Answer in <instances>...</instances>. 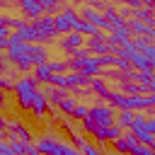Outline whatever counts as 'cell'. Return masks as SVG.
<instances>
[{
  "label": "cell",
  "mask_w": 155,
  "mask_h": 155,
  "mask_svg": "<svg viewBox=\"0 0 155 155\" xmlns=\"http://www.w3.org/2000/svg\"><path fill=\"white\" fill-rule=\"evenodd\" d=\"M0 155H15V150L10 148V140H7L5 136L0 138Z\"/></svg>",
  "instance_id": "cell-30"
},
{
  "label": "cell",
  "mask_w": 155,
  "mask_h": 155,
  "mask_svg": "<svg viewBox=\"0 0 155 155\" xmlns=\"http://www.w3.org/2000/svg\"><path fill=\"white\" fill-rule=\"evenodd\" d=\"M133 114L136 111H116V126L121 131H128L131 124H133Z\"/></svg>",
  "instance_id": "cell-20"
},
{
  "label": "cell",
  "mask_w": 155,
  "mask_h": 155,
  "mask_svg": "<svg viewBox=\"0 0 155 155\" xmlns=\"http://www.w3.org/2000/svg\"><path fill=\"white\" fill-rule=\"evenodd\" d=\"M5 128H7V116H5V111L0 109V133H5Z\"/></svg>",
  "instance_id": "cell-33"
},
{
  "label": "cell",
  "mask_w": 155,
  "mask_h": 155,
  "mask_svg": "<svg viewBox=\"0 0 155 155\" xmlns=\"http://www.w3.org/2000/svg\"><path fill=\"white\" fill-rule=\"evenodd\" d=\"M85 119H90L97 126H111V124H116V109L111 104H107V102H99V104L90 107V111H87Z\"/></svg>",
  "instance_id": "cell-2"
},
{
  "label": "cell",
  "mask_w": 155,
  "mask_h": 155,
  "mask_svg": "<svg viewBox=\"0 0 155 155\" xmlns=\"http://www.w3.org/2000/svg\"><path fill=\"white\" fill-rule=\"evenodd\" d=\"M153 24H145L143 19H136V17H128V31L131 36H148Z\"/></svg>",
  "instance_id": "cell-14"
},
{
  "label": "cell",
  "mask_w": 155,
  "mask_h": 155,
  "mask_svg": "<svg viewBox=\"0 0 155 155\" xmlns=\"http://www.w3.org/2000/svg\"><path fill=\"white\" fill-rule=\"evenodd\" d=\"M44 94H46V99H48V104L51 107H56L58 109V104L70 94L68 90H63V87H53V85H46V90H44Z\"/></svg>",
  "instance_id": "cell-12"
},
{
  "label": "cell",
  "mask_w": 155,
  "mask_h": 155,
  "mask_svg": "<svg viewBox=\"0 0 155 155\" xmlns=\"http://www.w3.org/2000/svg\"><path fill=\"white\" fill-rule=\"evenodd\" d=\"M85 46V36L82 34H78V31H70V34H65L61 41H58V48L68 56V53H73L75 48H82Z\"/></svg>",
  "instance_id": "cell-9"
},
{
  "label": "cell",
  "mask_w": 155,
  "mask_h": 155,
  "mask_svg": "<svg viewBox=\"0 0 155 155\" xmlns=\"http://www.w3.org/2000/svg\"><path fill=\"white\" fill-rule=\"evenodd\" d=\"M104 36H107L104 31H97L94 36L85 39V48L90 51V56H104V53H109V46H107Z\"/></svg>",
  "instance_id": "cell-7"
},
{
  "label": "cell",
  "mask_w": 155,
  "mask_h": 155,
  "mask_svg": "<svg viewBox=\"0 0 155 155\" xmlns=\"http://www.w3.org/2000/svg\"><path fill=\"white\" fill-rule=\"evenodd\" d=\"M53 75H61V73H68V61H48Z\"/></svg>",
  "instance_id": "cell-28"
},
{
  "label": "cell",
  "mask_w": 155,
  "mask_h": 155,
  "mask_svg": "<svg viewBox=\"0 0 155 155\" xmlns=\"http://www.w3.org/2000/svg\"><path fill=\"white\" fill-rule=\"evenodd\" d=\"M15 34H17L22 41H39V36H36V29H34V24H31V22H27L24 27H19Z\"/></svg>",
  "instance_id": "cell-19"
},
{
  "label": "cell",
  "mask_w": 155,
  "mask_h": 155,
  "mask_svg": "<svg viewBox=\"0 0 155 155\" xmlns=\"http://www.w3.org/2000/svg\"><path fill=\"white\" fill-rule=\"evenodd\" d=\"M22 46H24V56H27V61L31 65H41V63L48 61V48L44 44H39V41H24Z\"/></svg>",
  "instance_id": "cell-5"
},
{
  "label": "cell",
  "mask_w": 155,
  "mask_h": 155,
  "mask_svg": "<svg viewBox=\"0 0 155 155\" xmlns=\"http://www.w3.org/2000/svg\"><path fill=\"white\" fill-rule=\"evenodd\" d=\"M0 138H2V136H0Z\"/></svg>",
  "instance_id": "cell-43"
},
{
  "label": "cell",
  "mask_w": 155,
  "mask_h": 155,
  "mask_svg": "<svg viewBox=\"0 0 155 155\" xmlns=\"http://www.w3.org/2000/svg\"><path fill=\"white\" fill-rule=\"evenodd\" d=\"M70 2H82V0H70Z\"/></svg>",
  "instance_id": "cell-41"
},
{
  "label": "cell",
  "mask_w": 155,
  "mask_h": 155,
  "mask_svg": "<svg viewBox=\"0 0 155 155\" xmlns=\"http://www.w3.org/2000/svg\"><path fill=\"white\" fill-rule=\"evenodd\" d=\"M107 155H121V153H114V150H107Z\"/></svg>",
  "instance_id": "cell-38"
},
{
  "label": "cell",
  "mask_w": 155,
  "mask_h": 155,
  "mask_svg": "<svg viewBox=\"0 0 155 155\" xmlns=\"http://www.w3.org/2000/svg\"><path fill=\"white\" fill-rule=\"evenodd\" d=\"M150 148H153V150H155V140H153V143H150Z\"/></svg>",
  "instance_id": "cell-39"
},
{
  "label": "cell",
  "mask_w": 155,
  "mask_h": 155,
  "mask_svg": "<svg viewBox=\"0 0 155 155\" xmlns=\"http://www.w3.org/2000/svg\"><path fill=\"white\" fill-rule=\"evenodd\" d=\"M150 10H153V12H155V0H150Z\"/></svg>",
  "instance_id": "cell-37"
},
{
  "label": "cell",
  "mask_w": 155,
  "mask_h": 155,
  "mask_svg": "<svg viewBox=\"0 0 155 155\" xmlns=\"http://www.w3.org/2000/svg\"><path fill=\"white\" fill-rule=\"evenodd\" d=\"M5 2H10V0H0V5H5Z\"/></svg>",
  "instance_id": "cell-40"
},
{
  "label": "cell",
  "mask_w": 155,
  "mask_h": 155,
  "mask_svg": "<svg viewBox=\"0 0 155 155\" xmlns=\"http://www.w3.org/2000/svg\"><path fill=\"white\" fill-rule=\"evenodd\" d=\"M68 136H70V140H68V143H70L73 148H78V150H82V148H85V143H87L85 133H80V131H70Z\"/></svg>",
  "instance_id": "cell-25"
},
{
  "label": "cell",
  "mask_w": 155,
  "mask_h": 155,
  "mask_svg": "<svg viewBox=\"0 0 155 155\" xmlns=\"http://www.w3.org/2000/svg\"><path fill=\"white\" fill-rule=\"evenodd\" d=\"M80 73H85L87 78H99V73H102V65L97 63V58H94V56H90V58L82 63Z\"/></svg>",
  "instance_id": "cell-17"
},
{
  "label": "cell",
  "mask_w": 155,
  "mask_h": 155,
  "mask_svg": "<svg viewBox=\"0 0 155 155\" xmlns=\"http://www.w3.org/2000/svg\"><path fill=\"white\" fill-rule=\"evenodd\" d=\"M133 17H136V19H143L145 24H153V27H155V12H153L150 7H138V10H133Z\"/></svg>",
  "instance_id": "cell-21"
},
{
  "label": "cell",
  "mask_w": 155,
  "mask_h": 155,
  "mask_svg": "<svg viewBox=\"0 0 155 155\" xmlns=\"http://www.w3.org/2000/svg\"><path fill=\"white\" fill-rule=\"evenodd\" d=\"M148 107H150V111H155V92L148 94Z\"/></svg>",
  "instance_id": "cell-35"
},
{
  "label": "cell",
  "mask_w": 155,
  "mask_h": 155,
  "mask_svg": "<svg viewBox=\"0 0 155 155\" xmlns=\"http://www.w3.org/2000/svg\"><path fill=\"white\" fill-rule=\"evenodd\" d=\"M121 2H126V7H131V10H138V7H143V2H140V0H121Z\"/></svg>",
  "instance_id": "cell-32"
},
{
  "label": "cell",
  "mask_w": 155,
  "mask_h": 155,
  "mask_svg": "<svg viewBox=\"0 0 155 155\" xmlns=\"http://www.w3.org/2000/svg\"><path fill=\"white\" fill-rule=\"evenodd\" d=\"M31 75H34V80H36L39 85H48V80L53 78V70H51V65H48V61H46V63H41V65H34V68H31Z\"/></svg>",
  "instance_id": "cell-13"
},
{
  "label": "cell",
  "mask_w": 155,
  "mask_h": 155,
  "mask_svg": "<svg viewBox=\"0 0 155 155\" xmlns=\"http://www.w3.org/2000/svg\"><path fill=\"white\" fill-rule=\"evenodd\" d=\"M34 116H39V119H44L48 111H51V104H48V99H46V94H44V90H39L36 92V97H34V102H31V109H29Z\"/></svg>",
  "instance_id": "cell-10"
},
{
  "label": "cell",
  "mask_w": 155,
  "mask_h": 155,
  "mask_svg": "<svg viewBox=\"0 0 155 155\" xmlns=\"http://www.w3.org/2000/svg\"><path fill=\"white\" fill-rule=\"evenodd\" d=\"M145 128L155 136V111H150V109L145 111Z\"/></svg>",
  "instance_id": "cell-29"
},
{
  "label": "cell",
  "mask_w": 155,
  "mask_h": 155,
  "mask_svg": "<svg viewBox=\"0 0 155 155\" xmlns=\"http://www.w3.org/2000/svg\"><path fill=\"white\" fill-rule=\"evenodd\" d=\"M63 2H65V0H41L44 15H58V12L63 10Z\"/></svg>",
  "instance_id": "cell-22"
},
{
  "label": "cell",
  "mask_w": 155,
  "mask_h": 155,
  "mask_svg": "<svg viewBox=\"0 0 155 155\" xmlns=\"http://www.w3.org/2000/svg\"><path fill=\"white\" fill-rule=\"evenodd\" d=\"M5 68H7V61H5V53L0 51V73H5Z\"/></svg>",
  "instance_id": "cell-36"
},
{
  "label": "cell",
  "mask_w": 155,
  "mask_h": 155,
  "mask_svg": "<svg viewBox=\"0 0 155 155\" xmlns=\"http://www.w3.org/2000/svg\"><path fill=\"white\" fill-rule=\"evenodd\" d=\"M80 153H82V155H107L104 145H99V143H94V140H87L85 148H82Z\"/></svg>",
  "instance_id": "cell-24"
},
{
  "label": "cell",
  "mask_w": 155,
  "mask_h": 155,
  "mask_svg": "<svg viewBox=\"0 0 155 155\" xmlns=\"http://www.w3.org/2000/svg\"><path fill=\"white\" fill-rule=\"evenodd\" d=\"M5 107H7V92H5V90H0V109L5 111Z\"/></svg>",
  "instance_id": "cell-34"
},
{
  "label": "cell",
  "mask_w": 155,
  "mask_h": 155,
  "mask_svg": "<svg viewBox=\"0 0 155 155\" xmlns=\"http://www.w3.org/2000/svg\"><path fill=\"white\" fill-rule=\"evenodd\" d=\"M87 111H90V107H85V104H75V109H73V114H70V119L73 121H82L85 116H87Z\"/></svg>",
  "instance_id": "cell-27"
},
{
  "label": "cell",
  "mask_w": 155,
  "mask_h": 155,
  "mask_svg": "<svg viewBox=\"0 0 155 155\" xmlns=\"http://www.w3.org/2000/svg\"><path fill=\"white\" fill-rule=\"evenodd\" d=\"M80 155H82V153H80Z\"/></svg>",
  "instance_id": "cell-42"
},
{
  "label": "cell",
  "mask_w": 155,
  "mask_h": 155,
  "mask_svg": "<svg viewBox=\"0 0 155 155\" xmlns=\"http://www.w3.org/2000/svg\"><path fill=\"white\" fill-rule=\"evenodd\" d=\"M80 17L82 19H87L92 27H97L99 31H104V34H109V22H107V17H104V12H99V10H92V7H82V12H80Z\"/></svg>",
  "instance_id": "cell-6"
},
{
  "label": "cell",
  "mask_w": 155,
  "mask_h": 155,
  "mask_svg": "<svg viewBox=\"0 0 155 155\" xmlns=\"http://www.w3.org/2000/svg\"><path fill=\"white\" fill-rule=\"evenodd\" d=\"M53 27H56V34H58V36H65V34H70V31H73V27H70V19H68L63 12L53 15Z\"/></svg>",
  "instance_id": "cell-15"
},
{
  "label": "cell",
  "mask_w": 155,
  "mask_h": 155,
  "mask_svg": "<svg viewBox=\"0 0 155 155\" xmlns=\"http://www.w3.org/2000/svg\"><path fill=\"white\" fill-rule=\"evenodd\" d=\"M90 92H94L97 97L107 99V94H109L111 90H109V85H107L104 78H92V80H90Z\"/></svg>",
  "instance_id": "cell-16"
},
{
  "label": "cell",
  "mask_w": 155,
  "mask_h": 155,
  "mask_svg": "<svg viewBox=\"0 0 155 155\" xmlns=\"http://www.w3.org/2000/svg\"><path fill=\"white\" fill-rule=\"evenodd\" d=\"M15 80H17V78H12L10 73H0V90H5V92H12V87H15Z\"/></svg>",
  "instance_id": "cell-26"
},
{
  "label": "cell",
  "mask_w": 155,
  "mask_h": 155,
  "mask_svg": "<svg viewBox=\"0 0 155 155\" xmlns=\"http://www.w3.org/2000/svg\"><path fill=\"white\" fill-rule=\"evenodd\" d=\"M39 90H41V85L34 80V75H31V73L19 75V78L15 80V87H12V94H15L17 107H19V109H24V111H29V109H31V102H34V97H36V92H39Z\"/></svg>",
  "instance_id": "cell-1"
},
{
  "label": "cell",
  "mask_w": 155,
  "mask_h": 155,
  "mask_svg": "<svg viewBox=\"0 0 155 155\" xmlns=\"http://www.w3.org/2000/svg\"><path fill=\"white\" fill-rule=\"evenodd\" d=\"M87 58H90V51H87L85 46H82V48H75V51L68 53V58H65V61H68V70H80Z\"/></svg>",
  "instance_id": "cell-11"
},
{
  "label": "cell",
  "mask_w": 155,
  "mask_h": 155,
  "mask_svg": "<svg viewBox=\"0 0 155 155\" xmlns=\"http://www.w3.org/2000/svg\"><path fill=\"white\" fill-rule=\"evenodd\" d=\"M17 7H19V12H22L29 22H34V19H39V17L44 15L41 0H17Z\"/></svg>",
  "instance_id": "cell-8"
},
{
  "label": "cell",
  "mask_w": 155,
  "mask_h": 155,
  "mask_svg": "<svg viewBox=\"0 0 155 155\" xmlns=\"http://www.w3.org/2000/svg\"><path fill=\"white\" fill-rule=\"evenodd\" d=\"M5 138L7 140H22V143H34V136H31V131L22 124V121H17V119H7V128H5Z\"/></svg>",
  "instance_id": "cell-4"
},
{
  "label": "cell",
  "mask_w": 155,
  "mask_h": 155,
  "mask_svg": "<svg viewBox=\"0 0 155 155\" xmlns=\"http://www.w3.org/2000/svg\"><path fill=\"white\" fill-rule=\"evenodd\" d=\"M34 29H36V36H39V44H48L51 39H56V27H53V15H41L39 19L31 22Z\"/></svg>",
  "instance_id": "cell-3"
},
{
  "label": "cell",
  "mask_w": 155,
  "mask_h": 155,
  "mask_svg": "<svg viewBox=\"0 0 155 155\" xmlns=\"http://www.w3.org/2000/svg\"><path fill=\"white\" fill-rule=\"evenodd\" d=\"M133 136H140V133H145L148 128H145V111H136L133 114V124H131V128H128Z\"/></svg>",
  "instance_id": "cell-18"
},
{
  "label": "cell",
  "mask_w": 155,
  "mask_h": 155,
  "mask_svg": "<svg viewBox=\"0 0 155 155\" xmlns=\"http://www.w3.org/2000/svg\"><path fill=\"white\" fill-rule=\"evenodd\" d=\"M75 104H78V97L68 94V97L58 104V111H61V114H65V116H70V114H73V109H75Z\"/></svg>",
  "instance_id": "cell-23"
},
{
  "label": "cell",
  "mask_w": 155,
  "mask_h": 155,
  "mask_svg": "<svg viewBox=\"0 0 155 155\" xmlns=\"http://www.w3.org/2000/svg\"><path fill=\"white\" fill-rule=\"evenodd\" d=\"M10 34H12V29L0 19V41H2V39H10Z\"/></svg>",
  "instance_id": "cell-31"
}]
</instances>
